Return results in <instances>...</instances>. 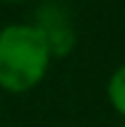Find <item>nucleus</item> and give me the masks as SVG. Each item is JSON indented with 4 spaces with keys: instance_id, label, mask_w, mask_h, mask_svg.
<instances>
[{
    "instance_id": "1",
    "label": "nucleus",
    "mask_w": 125,
    "mask_h": 127,
    "mask_svg": "<svg viewBox=\"0 0 125 127\" xmlns=\"http://www.w3.org/2000/svg\"><path fill=\"white\" fill-rule=\"evenodd\" d=\"M52 49L34 22L5 25L0 30V88L27 93L37 88L49 71Z\"/></svg>"
},
{
    "instance_id": "2",
    "label": "nucleus",
    "mask_w": 125,
    "mask_h": 127,
    "mask_svg": "<svg viewBox=\"0 0 125 127\" xmlns=\"http://www.w3.org/2000/svg\"><path fill=\"white\" fill-rule=\"evenodd\" d=\"M34 25L44 32V37L49 42V49H52V56H66L76 47V34H74L71 25H69V17H66V12L62 7L49 2L47 10H42L37 15Z\"/></svg>"
},
{
    "instance_id": "3",
    "label": "nucleus",
    "mask_w": 125,
    "mask_h": 127,
    "mask_svg": "<svg viewBox=\"0 0 125 127\" xmlns=\"http://www.w3.org/2000/svg\"><path fill=\"white\" fill-rule=\"evenodd\" d=\"M106 95H108L110 108L120 117H125V64L110 73L108 83H106Z\"/></svg>"
},
{
    "instance_id": "4",
    "label": "nucleus",
    "mask_w": 125,
    "mask_h": 127,
    "mask_svg": "<svg viewBox=\"0 0 125 127\" xmlns=\"http://www.w3.org/2000/svg\"><path fill=\"white\" fill-rule=\"evenodd\" d=\"M0 2H25V0H0Z\"/></svg>"
},
{
    "instance_id": "5",
    "label": "nucleus",
    "mask_w": 125,
    "mask_h": 127,
    "mask_svg": "<svg viewBox=\"0 0 125 127\" xmlns=\"http://www.w3.org/2000/svg\"><path fill=\"white\" fill-rule=\"evenodd\" d=\"M123 127H125V125H123Z\"/></svg>"
}]
</instances>
